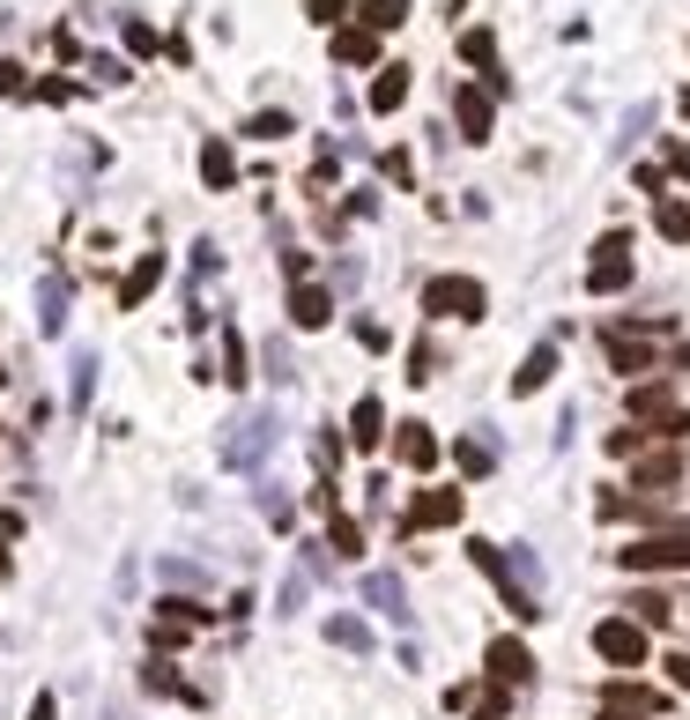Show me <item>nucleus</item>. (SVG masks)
<instances>
[{"label":"nucleus","mask_w":690,"mask_h":720,"mask_svg":"<svg viewBox=\"0 0 690 720\" xmlns=\"http://www.w3.org/2000/svg\"><path fill=\"white\" fill-rule=\"evenodd\" d=\"M408 104V67H379V83H371V112H394Z\"/></svg>","instance_id":"f3484780"},{"label":"nucleus","mask_w":690,"mask_h":720,"mask_svg":"<svg viewBox=\"0 0 690 720\" xmlns=\"http://www.w3.org/2000/svg\"><path fill=\"white\" fill-rule=\"evenodd\" d=\"M594 654H602L609 669H646V624H631V617H602V624H594Z\"/></svg>","instance_id":"7ed1b4c3"},{"label":"nucleus","mask_w":690,"mask_h":720,"mask_svg":"<svg viewBox=\"0 0 690 720\" xmlns=\"http://www.w3.org/2000/svg\"><path fill=\"white\" fill-rule=\"evenodd\" d=\"M157 283H163V253H141L134 268H126V283H120V305L134 312V305H141V297L157 290Z\"/></svg>","instance_id":"4468645a"},{"label":"nucleus","mask_w":690,"mask_h":720,"mask_svg":"<svg viewBox=\"0 0 690 720\" xmlns=\"http://www.w3.org/2000/svg\"><path fill=\"white\" fill-rule=\"evenodd\" d=\"M201 178L215 186V194L238 186V157H231V141H201Z\"/></svg>","instance_id":"2eb2a0df"},{"label":"nucleus","mask_w":690,"mask_h":720,"mask_svg":"<svg viewBox=\"0 0 690 720\" xmlns=\"http://www.w3.org/2000/svg\"><path fill=\"white\" fill-rule=\"evenodd\" d=\"M550 380H557V342H542V349H528V364L513 372V401H528V394H542Z\"/></svg>","instance_id":"1a4fd4ad"},{"label":"nucleus","mask_w":690,"mask_h":720,"mask_svg":"<svg viewBox=\"0 0 690 720\" xmlns=\"http://www.w3.org/2000/svg\"><path fill=\"white\" fill-rule=\"evenodd\" d=\"M453 120L468 141H490V89L483 83H453Z\"/></svg>","instance_id":"0eeeda50"},{"label":"nucleus","mask_w":690,"mask_h":720,"mask_svg":"<svg viewBox=\"0 0 690 720\" xmlns=\"http://www.w3.org/2000/svg\"><path fill=\"white\" fill-rule=\"evenodd\" d=\"M460 60H468V67H483V75L497 67V38H490L483 23H476V30H460Z\"/></svg>","instance_id":"aec40b11"},{"label":"nucleus","mask_w":690,"mask_h":720,"mask_svg":"<svg viewBox=\"0 0 690 720\" xmlns=\"http://www.w3.org/2000/svg\"><path fill=\"white\" fill-rule=\"evenodd\" d=\"M305 15H312V23H320V30H342V23H349V8H342V0H312V8H305Z\"/></svg>","instance_id":"bb28decb"},{"label":"nucleus","mask_w":690,"mask_h":720,"mask_svg":"<svg viewBox=\"0 0 690 720\" xmlns=\"http://www.w3.org/2000/svg\"><path fill=\"white\" fill-rule=\"evenodd\" d=\"M141 683H149V691H171V698H194V691L178 683V669H171V661H149V669H141Z\"/></svg>","instance_id":"393cba45"},{"label":"nucleus","mask_w":690,"mask_h":720,"mask_svg":"<svg viewBox=\"0 0 690 720\" xmlns=\"http://www.w3.org/2000/svg\"><path fill=\"white\" fill-rule=\"evenodd\" d=\"M334 60H342V67H371V60H379V38H371L365 23H342V30H334Z\"/></svg>","instance_id":"ddd939ff"},{"label":"nucleus","mask_w":690,"mask_h":720,"mask_svg":"<svg viewBox=\"0 0 690 720\" xmlns=\"http://www.w3.org/2000/svg\"><path fill=\"white\" fill-rule=\"evenodd\" d=\"M483 669H490V691H505V698H513V691H528V683H534V654L505 632V638H490Z\"/></svg>","instance_id":"39448f33"},{"label":"nucleus","mask_w":690,"mask_h":720,"mask_svg":"<svg viewBox=\"0 0 690 720\" xmlns=\"http://www.w3.org/2000/svg\"><path fill=\"white\" fill-rule=\"evenodd\" d=\"M609 364L616 372H653V357L639 349V342H624V335H609Z\"/></svg>","instance_id":"4be33fe9"},{"label":"nucleus","mask_w":690,"mask_h":720,"mask_svg":"<svg viewBox=\"0 0 690 720\" xmlns=\"http://www.w3.org/2000/svg\"><path fill=\"white\" fill-rule=\"evenodd\" d=\"M394 461L416 468V475L439 468V431H431V424H394Z\"/></svg>","instance_id":"6e6552de"},{"label":"nucleus","mask_w":690,"mask_h":720,"mask_svg":"<svg viewBox=\"0 0 690 720\" xmlns=\"http://www.w3.org/2000/svg\"><path fill=\"white\" fill-rule=\"evenodd\" d=\"M326 543H334V557H365V527L349 512H326Z\"/></svg>","instance_id":"6ab92c4d"},{"label":"nucleus","mask_w":690,"mask_h":720,"mask_svg":"<svg viewBox=\"0 0 690 720\" xmlns=\"http://www.w3.org/2000/svg\"><path fill=\"white\" fill-rule=\"evenodd\" d=\"M602 720H646V713H631V706H602Z\"/></svg>","instance_id":"e433bc0d"},{"label":"nucleus","mask_w":690,"mask_h":720,"mask_svg":"<svg viewBox=\"0 0 690 720\" xmlns=\"http://www.w3.org/2000/svg\"><path fill=\"white\" fill-rule=\"evenodd\" d=\"M126 52H157V30L149 23H126Z\"/></svg>","instance_id":"7c9ffc66"},{"label":"nucleus","mask_w":690,"mask_h":720,"mask_svg":"<svg viewBox=\"0 0 690 720\" xmlns=\"http://www.w3.org/2000/svg\"><path fill=\"white\" fill-rule=\"evenodd\" d=\"M223 380L245 386V335H238V327H223Z\"/></svg>","instance_id":"5701e85b"},{"label":"nucleus","mask_w":690,"mask_h":720,"mask_svg":"<svg viewBox=\"0 0 690 720\" xmlns=\"http://www.w3.org/2000/svg\"><path fill=\"white\" fill-rule=\"evenodd\" d=\"M460 512H468V498H460V491H416V506H408L402 535H423V527H453Z\"/></svg>","instance_id":"423d86ee"},{"label":"nucleus","mask_w":690,"mask_h":720,"mask_svg":"<svg viewBox=\"0 0 690 720\" xmlns=\"http://www.w3.org/2000/svg\"><path fill=\"white\" fill-rule=\"evenodd\" d=\"M38 97H45V104H67V97H75V83H60V75H45V83H38Z\"/></svg>","instance_id":"2f4dec72"},{"label":"nucleus","mask_w":690,"mask_h":720,"mask_svg":"<svg viewBox=\"0 0 690 720\" xmlns=\"http://www.w3.org/2000/svg\"><path fill=\"white\" fill-rule=\"evenodd\" d=\"M349 438H357V446H386V401H379V394H365V401H357V409H349Z\"/></svg>","instance_id":"f8f14e48"},{"label":"nucleus","mask_w":690,"mask_h":720,"mask_svg":"<svg viewBox=\"0 0 690 720\" xmlns=\"http://www.w3.org/2000/svg\"><path fill=\"white\" fill-rule=\"evenodd\" d=\"M624 557V572H690V520L683 527H661V535H639Z\"/></svg>","instance_id":"f257e3e1"},{"label":"nucleus","mask_w":690,"mask_h":720,"mask_svg":"<svg viewBox=\"0 0 690 720\" xmlns=\"http://www.w3.org/2000/svg\"><path fill=\"white\" fill-rule=\"evenodd\" d=\"M30 75H23V60H0V97H23Z\"/></svg>","instance_id":"cd10ccee"},{"label":"nucleus","mask_w":690,"mask_h":720,"mask_svg":"<svg viewBox=\"0 0 690 720\" xmlns=\"http://www.w3.org/2000/svg\"><path fill=\"white\" fill-rule=\"evenodd\" d=\"M349 15H365L371 38H386V30H402V23H408V0H365V8H349Z\"/></svg>","instance_id":"dca6fc26"},{"label":"nucleus","mask_w":690,"mask_h":720,"mask_svg":"<svg viewBox=\"0 0 690 720\" xmlns=\"http://www.w3.org/2000/svg\"><path fill=\"white\" fill-rule=\"evenodd\" d=\"M289 320H297V327H326V320H334V297H326L320 283H289Z\"/></svg>","instance_id":"9d476101"},{"label":"nucleus","mask_w":690,"mask_h":720,"mask_svg":"<svg viewBox=\"0 0 690 720\" xmlns=\"http://www.w3.org/2000/svg\"><path fill=\"white\" fill-rule=\"evenodd\" d=\"M668 683H676V691H690V654H668Z\"/></svg>","instance_id":"72a5a7b5"},{"label":"nucleus","mask_w":690,"mask_h":720,"mask_svg":"<svg viewBox=\"0 0 690 720\" xmlns=\"http://www.w3.org/2000/svg\"><path fill=\"white\" fill-rule=\"evenodd\" d=\"M30 720H60V698H52V691H38V698H30Z\"/></svg>","instance_id":"473e14b6"},{"label":"nucleus","mask_w":690,"mask_h":720,"mask_svg":"<svg viewBox=\"0 0 690 720\" xmlns=\"http://www.w3.org/2000/svg\"><path fill=\"white\" fill-rule=\"evenodd\" d=\"M423 312H431V320H483L490 297H483L476 275H431V283H423Z\"/></svg>","instance_id":"f03ea898"},{"label":"nucleus","mask_w":690,"mask_h":720,"mask_svg":"<svg viewBox=\"0 0 690 720\" xmlns=\"http://www.w3.org/2000/svg\"><path fill=\"white\" fill-rule=\"evenodd\" d=\"M631 483H639V491H676V483H683V446H668V454L639 461V468H631Z\"/></svg>","instance_id":"9b49d317"},{"label":"nucleus","mask_w":690,"mask_h":720,"mask_svg":"<svg viewBox=\"0 0 690 720\" xmlns=\"http://www.w3.org/2000/svg\"><path fill=\"white\" fill-rule=\"evenodd\" d=\"M624 283H631V231H609V238L594 246V260H587V290L616 297Z\"/></svg>","instance_id":"20e7f679"},{"label":"nucleus","mask_w":690,"mask_h":720,"mask_svg":"<svg viewBox=\"0 0 690 720\" xmlns=\"http://www.w3.org/2000/svg\"><path fill=\"white\" fill-rule=\"evenodd\" d=\"M8 572H15V564H8V550H0V580H8Z\"/></svg>","instance_id":"4c0bfd02"},{"label":"nucleus","mask_w":690,"mask_h":720,"mask_svg":"<svg viewBox=\"0 0 690 720\" xmlns=\"http://www.w3.org/2000/svg\"><path fill=\"white\" fill-rule=\"evenodd\" d=\"M0 386H8V372H0Z\"/></svg>","instance_id":"58836bf2"},{"label":"nucleus","mask_w":690,"mask_h":720,"mask_svg":"<svg viewBox=\"0 0 690 720\" xmlns=\"http://www.w3.org/2000/svg\"><path fill=\"white\" fill-rule=\"evenodd\" d=\"M408 380H416V386L439 380V342H416V349H408Z\"/></svg>","instance_id":"b1692460"},{"label":"nucleus","mask_w":690,"mask_h":720,"mask_svg":"<svg viewBox=\"0 0 690 720\" xmlns=\"http://www.w3.org/2000/svg\"><path fill=\"white\" fill-rule=\"evenodd\" d=\"M460 468H468V475H483V468H490V446H483V438H468V446H460Z\"/></svg>","instance_id":"c756f323"},{"label":"nucleus","mask_w":690,"mask_h":720,"mask_svg":"<svg viewBox=\"0 0 690 720\" xmlns=\"http://www.w3.org/2000/svg\"><path fill=\"white\" fill-rule=\"evenodd\" d=\"M631 609H639V624H653V632H661V624H668V617H676V601H668V594H631Z\"/></svg>","instance_id":"412c9836"},{"label":"nucleus","mask_w":690,"mask_h":720,"mask_svg":"<svg viewBox=\"0 0 690 720\" xmlns=\"http://www.w3.org/2000/svg\"><path fill=\"white\" fill-rule=\"evenodd\" d=\"M476 720H505V691H490L483 706H476Z\"/></svg>","instance_id":"f704fd0d"},{"label":"nucleus","mask_w":690,"mask_h":720,"mask_svg":"<svg viewBox=\"0 0 690 720\" xmlns=\"http://www.w3.org/2000/svg\"><path fill=\"white\" fill-rule=\"evenodd\" d=\"M245 134H252V141H283V134H297V127H289V112H260Z\"/></svg>","instance_id":"a878e982"},{"label":"nucleus","mask_w":690,"mask_h":720,"mask_svg":"<svg viewBox=\"0 0 690 720\" xmlns=\"http://www.w3.org/2000/svg\"><path fill=\"white\" fill-rule=\"evenodd\" d=\"M379 171H386V178H394V186H408V178H416V164H408L402 149H386V157H379Z\"/></svg>","instance_id":"c85d7f7f"},{"label":"nucleus","mask_w":690,"mask_h":720,"mask_svg":"<svg viewBox=\"0 0 690 720\" xmlns=\"http://www.w3.org/2000/svg\"><path fill=\"white\" fill-rule=\"evenodd\" d=\"M653 223H661V238H668V246H690V201L661 194V215H653Z\"/></svg>","instance_id":"a211bd4d"},{"label":"nucleus","mask_w":690,"mask_h":720,"mask_svg":"<svg viewBox=\"0 0 690 720\" xmlns=\"http://www.w3.org/2000/svg\"><path fill=\"white\" fill-rule=\"evenodd\" d=\"M668 171H683V178H690V141H676V149H668Z\"/></svg>","instance_id":"c9c22d12"}]
</instances>
